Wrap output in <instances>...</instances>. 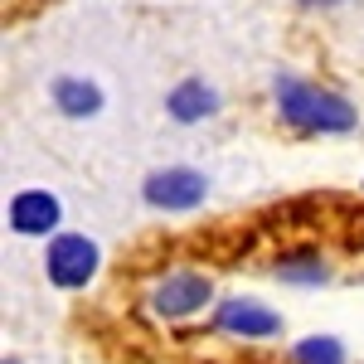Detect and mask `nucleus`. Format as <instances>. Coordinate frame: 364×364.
<instances>
[{"label": "nucleus", "instance_id": "f257e3e1", "mask_svg": "<svg viewBox=\"0 0 364 364\" xmlns=\"http://www.w3.org/2000/svg\"><path fill=\"white\" fill-rule=\"evenodd\" d=\"M272 102H277V117L301 136H345V132L360 127V107L345 92L296 78V73L272 78Z\"/></svg>", "mask_w": 364, "mask_h": 364}, {"label": "nucleus", "instance_id": "f03ea898", "mask_svg": "<svg viewBox=\"0 0 364 364\" xmlns=\"http://www.w3.org/2000/svg\"><path fill=\"white\" fill-rule=\"evenodd\" d=\"M102 272V248L87 233H54L44 248V277L58 291H83Z\"/></svg>", "mask_w": 364, "mask_h": 364}, {"label": "nucleus", "instance_id": "7ed1b4c3", "mask_svg": "<svg viewBox=\"0 0 364 364\" xmlns=\"http://www.w3.org/2000/svg\"><path fill=\"white\" fill-rule=\"evenodd\" d=\"M209 306H214V277L199 272V267H170L166 277L151 287V311L161 321H190Z\"/></svg>", "mask_w": 364, "mask_h": 364}, {"label": "nucleus", "instance_id": "20e7f679", "mask_svg": "<svg viewBox=\"0 0 364 364\" xmlns=\"http://www.w3.org/2000/svg\"><path fill=\"white\" fill-rule=\"evenodd\" d=\"M141 199L161 214H190L209 199V175L195 166H161L141 180Z\"/></svg>", "mask_w": 364, "mask_h": 364}, {"label": "nucleus", "instance_id": "39448f33", "mask_svg": "<svg viewBox=\"0 0 364 364\" xmlns=\"http://www.w3.org/2000/svg\"><path fill=\"white\" fill-rule=\"evenodd\" d=\"M209 326L219 336H233V340H277L287 331L282 311H272L257 296H224L214 306V316H209Z\"/></svg>", "mask_w": 364, "mask_h": 364}, {"label": "nucleus", "instance_id": "423d86ee", "mask_svg": "<svg viewBox=\"0 0 364 364\" xmlns=\"http://www.w3.org/2000/svg\"><path fill=\"white\" fill-rule=\"evenodd\" d=\"M5 219L15 238H54L63 224V204L54 190H20V195H10Z\"/></svg>", "mask_w": 364, "mask_h": 364}, {"label": "nucleus", "instance_id": "0eeeda50", "mask_svg": "<svg viewBox=\"0 0 364 364\" xmlns=\"http://www.w3.org/2000/svg\"><path fill=\"white\" fill-rule=\"evenodd\" d=\"M219 107H224V97H219V87L209 78H180L166 92V117L180 122V127H199V122L219 117Z\"/></svg>", "mask_w": 364, "mask_h": 364}, {"label": "nucleus", "instance_id": "6e6552de", "mask_svg": "<svg viewBox=\"0 0 364 364\" xmlns=\"http://www.w3.org/2000/svg\"><path fill=\"white\" fill-rule=\"evenodd\" d=\"M49 102L58 107V117L87 122V117H97L107 107V92H102L97 78H87V73H58L54 83H49Z\"/></svg>", "mask_w": 364, "mask_h": 364}, {"label": "nucleus", "instance_id": "1a4fd4ad", "mask_svg": "<svg viewBox=\"0 0 364 364\" xmlns=\"http://www.w3.org/2000/svg\"><path fill=\"white\" fill-rule=\"evenodd\" d=\"M272 277L282 287H296V291H316V287H331V262L321 257V248H287L272 262Z\"/></svg>", "mask_w": 364, "mask_h": 364}, {"label": "nucleus", "instance_id": "9d476101", "mask_svg": "<svg viewBox=\"0 0 364 364\" xmlns=\"http://www.w3.org/2000/svg\"><path fill=\"white\" fill-rule=\"evenodd\" d=\"M287 364H350V350L340 336H301L287 350Z\"/></svg>", "mask_w": 364, "mask_h": 364}, {"label": "nucleus", "instance_id": "9b49d317", "mask_svg": "<svg viewBox=\"0 0 364 364\" xmlns=\"http://www.w3.org/2000/svg\"><path fill=\"white\" fill-rule=\"evenodd\" d=\"M296 5H306V10H331V5H345V0H296Z\"/></svg>", "mask_w": 364, "mask_h": 364}, {"label": "nucleus", "instance_id": "f8f14e48", "mask_svg": "<svg viewBox=\"0 0 364 364\" xmlns=\"http://www.w3.org/2000/svg\"><path fill=\"white\" fill-rule=\"evenodd\" d=\"M0 364H25V360H15V355H5V360H0Z\"/></svg>", "mask_w": 364, "mask_h": 364}]
</instances>
